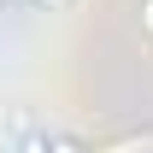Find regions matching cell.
Returning a JSON list of instances; mask_svg holds the SVG:
<instances>
[{"label":"cell","mask_w":153,"mask_h":153,"mask_svg":"<svg viewBox=\"0 0 153 153\" xmlns=\"http://www.w3.org/2000/svg\"><path fill=\"white\" fill-rule=\"evenodd\" d=\"M0 6H12V0H0Z\"/></svg>","instance_id":"3957f363"},{"label":"cell","mask_w":153,"mask_h":153,"mask_svg":"<svg viewBox=\"0 0 153 153\" xmlns=\"http://www.w3.org/2000/svg\"><path fill=\"white\" fill-rule=\"evenodd\" d=\"M135 24H141V36L153 41V0H135Z\"/></svg>","instance_id":"6da1fadb"},{"label":"cell","mask_w":153,"mask_h":153,"mask_svg":"<svg viewBox=\"0 0 153 153\" xmlns=\"http://www.w3.org/2000/svg\"><path fill=\"white\" fill-rule=\"evenodd\" d=\"M30 6H41V12H65L71 0H30Z\"/></svg>","instance_id":"7a4b0ae2"}]
</instances>
